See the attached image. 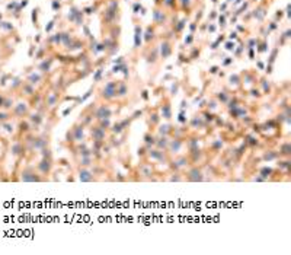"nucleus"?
Masks as SVG:
<instances>
[{
    "mask_svg": "<svg viewBox=\"0 0 291 255\" xmlns=\"http://www.w3.org/2000/svg\"><path fill=\"white\" fill-rule=\"evenodd\" d=\"M144 143H146V150L152 149L153 146H154V143H156V139H154V136L150 134V133L144 134Z\"/></svg>",
    "mask_w": 291,
    "mask_h": 255,
    "instance_id": "nucleus-12",
    "label": "nucleus"
},
{
    "mask_svg": "<svg viewBox=\"0 0 291 255\" xmlns=\"http://www.w3.org/2000/svg\"><path fill=\"white\" fill-rule=\"evenodd\" d=\"M246 114H248L246 108H243V106H240V105L233 108V110H230V115L233 117V118H243V117H246Z\"/></svg>",
    "mask_w": 291,
    "mask_h": 255,
    "instance_id": "nucleus-9",
    "label": "nucleus"
},
{
    "mask_svg": "<svg viewBox=\"0 0 291 255\" xmlns=\"http://www.w3.org/2000/svg\"><path fill=\"white\" fill-rule=\"evenodd\" d=\"M51 159H47V158H44L42 160H41V163L38 165V168L41 169V172L42 173H48L50 171H51Z\"/></svg>",
    "mask_w": 291,
    "mask_h": 255,
    "instance_id": "nucleus-11",
    "label": "nucleus"
},
{
    "mask_svg": "<svg viewBox=\"0 0 291 255\" xmlns=\"http://www.w3.org/2000/svg\"><path fill=\"white\" fill-rule=\"evenodd\" d=\"M144 153H146V147L144 149H139V156H143Z\"/></svg>",
    "mask_w": 291,
    "mask_h": 255,
    "instance_id": "nucleus-44",
    "label": "nucleus"
},
{
    "mask_svg": "<svg viewBox=\"0 0 291 255\" xmlns=\"http://www.w3.org/2000/svg\"><path fill=\"white\" fill-rule=\"evenodd\" d=\"M278 156H280V153H278V152L268 150V152H265V153H263V160H274V159H277Z\"/></svg>",
    "mask_w": 291,
    "mask_h": 255,
    "instance_id": "nucleus-19",
    "label": "nucleus"
},
{
    "mask_svg": "<svg viewBox=\"0 0 291 255\" xmlns=\"http://www.w3.org/2000/svg\"><path fill=\"white\" fill-rule=\"evenodd\" d=\"M202 118H204V121L208 124V123H213V121H214L215 117L211 114L210 111H205V112H202Z\"/></svg>",
    "mask_w": 291,
    "mask_h": 255,
    "instance_id": "nucleus-26",
    "label": "nucleus"
},
{
    "mask_svg": "<svg viewBox=\"0 0 291 255\" xmlns=\"http://www.w3.org/2000/svg\"><path fill=\"white\" fill-rule=\"evenodd\" d=\"M188 147H189V150H194L198 147V139L196 137H192L189 141H188Z\"/></svg>",
    "mask_w": 291,
    "mask_h": 255,
    "instance_id": "nucleus-31",
    "label": "nucleus"
},
{
    "mask_svg": "<svg viewBox=\"0 0 291 255\" xmlns=\"http://www.w3.org/2000/svg\"><path fill=\"white\" fill-rule=\"evenodd\" d=\"M211 147H213L214 150H220L221 147H223V141H221V140H218V139L214 140V141L211 143Z\"/></svg>",
    "mask_w": 291,
    "mask_h": 255,
    "instance_id": "nucleus-32",
    "label": "nucleus"
},
{
    "mask_svg": "<svg viewBox=\"0 0 291 255\" xmlns=\"http://www.w3.org/2000/svg\"><path fill=\"white\" fill-rule=\"evenodd\" d=\"M178 120H179V123H182V124H186V117H185V110H181V112H179V115H178Z\"/></svg>",
    "mask_w": 291,
    "mask_h": 255,
    "instance_id": "nucleus-34",
    "label": "nucleus"
},
{
    "mask_svg": "<svg viewBox=\"0 0 291 255\" xmlns=\"http://www.w3.org/2000/svg\"><path fill=\"white\" fill-rule=\"evenodd\" d=\"M176 92H178V85H173L172 86V95H176Z\"/></svg>",
    "mask_w": 291,
    "mask_h": 255,
    "instance_id": "nucleus-43",
    "label": "nucleus"
},
{
    "mask_svg": "<svg viewBox=\"0 0 291 255\" xmlns=\"http://www.w3.org/2000/svg\"><path fill=\"white\" fill-rule=\"evenodd\" d=\"M182 147H183V141H182L181 139L169 140V146H167V149H169V152H170V153H173V154L179 153Z\"/></svg>",
    "mask_w": 291,
    "mask_h": 255,
    "instance_id": "nucleus-7",
    "label": "nucleus"
},
{
    "mask_svg": "<svg viewBox=\"0 0 291 255\" xmlns=\"http://www.w3.org/2000/svg\"><path fill=\"white\" fill-rule=\"evenodd\" d=\"M99 121V127H102L104 130H108V128H111V118H102V120H98Z\"/></svg>",
    "mask_w": 291,
    "mask_h": 255,
    "instance_id": "nucleus-24",
    "label": "nucleus"
},
{
    "mask_svg": "<svg viewBox=\"0 0 291 255\" xmlns=\"http://www.w3.org/2000/svg\"><path fill=\"white\" fill-rule=\"evenodd\" d=\"M207 106H208V111H213V110H215V108H217V102L211 101V102H208V105H207Z\"/></svg>",
    "mask_w": 291,
    "mask_h": 255,
    "instance_id": "nucleus-37",
    "label": "nucleus"
},
{
    "mask_svg": "<svg viewBox=\"0 0 291 255\" xmlns=\"http://www.w3.org/2000/svg\"><path fill=\"white\" fill-rule=\"evenodd\" d=\"M255 181H256V182H263V181H267V179L263 178V177H261V175H259V177H256V178H255Z\"/></svg>",
    "mask_w": 291,
    "mask_h": 255,
    "instance_id": "nucleus-40",
    "label": "nucleus"
},
{
    "mask_svg": "<svg viewBox=\"0 0 291 255\" xmlns=\"http://www.w3.org/2000/svg\"><path fill=\"white\" fill-rule=\"evenodd\" d=\"M100 74H102V70H98V73L95 74V80H96V82L100 79Z\"/></svg>",
    "mask_w": 291,
    "mask_h": 255,
    "instance_id": "nucleus-41",
    "label": "nucleus"
},
{
    "mask_svg": "<svg viewBox=\"0 0 291 255\" xmlns=\"http://www.w3.org/2000/svg\"><path fill=\"white\" fill-rule=\"evenodd\" d=\"M159 121H160V117H159L157 112H152V114H150V124H152V125H157Z\"/></svg>",
    "mask_w": 291,
    "mask_h": 255,
    "instance_id": "nucleus-29",
    "label": "nucleus"
},
{
    "mask_svg": "<svg viewBox=\"0 0 291 255\" xmlns=\"http://www.w3.org/2000/svg\"><path fill=\"white\" fill-rule=\"evenodd\" d=\"M147 156L150 159H153V160H157V162H167L169 159H167V156H166V153L163 152V150H160V149H148L147 150Z\"/></svg>",
    "mask_w": 291,
    "mask_h": 255,
    "instance_id": "nucleus-3",
    "label": "nucleus"
},
{
    "mask_svg": "<svg viewBox=\"0 0 291 255\" xmlns=\"http://www.w3.org/2000/svg\"><path fill=\"white\" fill-rule=\"evenodd\" d=\"M207 125V123L205 121H202V117H198L195 115L194 118L191 120V127L192 128H198V127H205Z\"/></svg>",
    "mask_w": 291,
    "mask_h": 255,
    "instance_id": "nucleus-13",
    "label": "nucleus"
},
{
    "mask_svg": "<svg viewBox=\"0 0 291 255\" xmlns=\"http://www.w3.org/2000/svg\"><path fill=\"white\" fill-rule=\"evenodd\" d=\"M162 117L166 118V120H170L172 118V108H170V104H165L162 106Z\"/></svg>",
    "mask_w": 291,
    "mask_h": 255,
    "instance_id": "nucleus-14",
    "label": "nucleus"
},
{
    "mask_svg": "<svg viewBox=\"0 0 291 255\" xmlns=\"http://www.w3.org/2000/svg\"><path fill=\"white\" fill-rule=\"evenodd\" d=\"M85 139V130H83V124L82 125H74L72 128V131H68L67 133V141H72V143H74V141H82V140Z\"/></svg>",
    "mask_w": 291,
    "mask_h": 255,
    "instance_id": "nucleus-1",
    "label": "nucleus"
},
{
    "mask_svg": "<svg viewBox=\"0 0 291 255\" xmlns=\"http://www.w3.org/2000/svg\"><path fill=\"white\" fill-rule=\"evenodd\" d=\"M90 133H92V137H93V141H105L106 139V130H104L102 127L99 125H95L90 128Z\"/></svg>",
    "mask_w": 291,
    "mask_h": 255,
    "instance_id": "nucleus-6",
    "label": "nucleus"
},
{
    "mask_svg": "<svg viewBox=\"0 0 291 255\" xmlns=\"http://www.w3.org/2000/svg\"><path fill=\"white\" fill-rule=\"evenodd\" d=\"M272 173H274V169L269 168V166H263V168H261V171H259V175L263 177L265 179H268V177H271Z\"/></svg>",
    "mask_w": 291,
    "mask_h": 255,
    "instance_id": "nucleus-18",
    "label": "nucleus"
},
{
    "mask_svg": "<svg viewBox=\"0 0 291 255\" xmlns=\"http://www.w3.org/2000/svg\"><path fill=\"white\" fill-rule=\"evenodd\" d=\"M128 93V89L125 86L124 83H121L119 86H117V96H125Z\"/></svg>",
    "mask_w": 291,
    "mask_h": 255,
    "instance_id": "nucleus-23",
    "label": "nucleus"
},
{
    "mask_svg": "<svg viewBox=\"0 0 291 255\" xmlns=\"http://www.w3.org/2000/svg\"><path fill=\"white\" fill-rule=\"evenodd\" d=\"M236 106H239L237 99H233V101H230V104H229V110H233V108H236Z\"/></svg>",
    "mask_w": 291,
    "mask_h": 255,
    "instance_id": "nucleus-36",
    "label": "nucleus"
},
{
    "mask_svg": "<svg viewBox=\"0 0 291 255\" xmlns=\"http://www.w3.org/2000/svg\"><path fill=\"white\" fill-rule=\"evenodd\" d=\"M154 146H156L157 149H160V150H166L167 146H169V137H167V136H160L159 139H156Z\"/></svg>",
    "mask_w": 291,
    "mask_h": 255,
    "instance_id": "nucleus-10",
    "label": "nucleus"
},
{
    "mask_svg": "<svg viewBox=\"0 0 291 255\" xmlns=\"http://www.w3.org/2000/svg\"><path fill=\"white\" fill-rule=\"evenodd\" d=\"M73 108H74V106H70V108H67V110L63 112V115H67V114H70V112L73 111Z\"/></svg>",
    "mask_w": 291,
    "mask_h": 255,
    "instance_id": "nucleus-42",
    "label": "nucleus"
},
{
    "mask_svg": "<svg viewBox=\"0 0 291 255\" xmlns=\"http://www.w3.org/2000/svg\"><path fill=\"white\" fill-rule=\"evenodd\" d=\"M186 108V101H182L181 102V110H185Z\"/></svg>",
    "mask_w": 291,
    "mask_h": 255,
    "instance_id": "nucleus-46",
    "label": "nucleus"
},
{
    "mask_svg": "<svg viewBox=\"0 0 291 255\" xmlns=\"http://www.w3.org/2000/svg\"><path fill=\"white\" fill-rule=\"evenodd\" d=\"M117 83L115 82H109L108 85H106L104 89H102V98L104 99H112V98H115L117 96Z\"/></svg>",
    "mask_w": 291,
    "mask_h": 255,
    "instance_id": "nucleus-2",
    "label": "nucleus"
},
{
    "mask_svg": "<svg viewBox=\"0 0 291 255\" xmlns=\"http://www.w3.org/2000/svg\"><path fill=\"white\" fill-rule=\"evenodd\" d=\"M140 172H141V175H144V177H150V175H153V168L147 163H143L140 166Z\"/></svg>",
    "mask_w": 291,
    "mask_h": 255,
    "instance_id": "nucleus-17",
    "label": "nucleus"
},
{
    "mask_svg": "<svg viewBox=\"0 0 291 255\" xmlns=\"http://www.w3.org/2000/svg\"><path fill=\"white\" fill-rule=\"evenodd\" d=\"M22 175H25V177H22L24 181H39V178L37 177L35 172H24Z\"/></svg>",
    "mask_w": 291,
    "mask_h": 255,
    "instance_id": "nucleus-21",
    "label": "nucleus"
},
{
    "mask_svg": "<svg viewBox=\"0 0 291 255\" xmlns=\"http://www.w3.org/2000/svg\"><path fill=\"white\" fill-rule=\"evenodd\" d=\"M280 154L285 156V158H288V156L291 154V143L290 141H287V143L281 145V147H280Z\"/></svg>",
    "mask_w": 291,
    "mask_h": 255,
    "instance_id": "nucleus-15",
    "label": "nucleus"
},
{
    "mask_svg": "<svg viewBox=\"0 0 291 255\" xmlns=\"http://www.w3.org/2000/svg\"><path fill=\"white\" fill-rule=\"evenodd\" d=\"M92 165V156H86V158H80V166L87 168Z\"/></svg>",
    "mask_w": 291,
    "mask_h": 255,
    "instance_id": "nucleus-27",
    "label": "nucleus"
},
{
    "mask_svg": "<svg viewBox=\"0 0 291 255\" xmlns=\"http://www.w3.org/2000/svg\"><path fill=\"white\" fill-rule=\"evenodd\" d=\"M175 162H176V165L179 166V168H183V166H186L188 165V159H186V156H181L179 159H175Z\"/></svg>",
    "mask_w": 291,
    "mask_h": 255,
    "instance_id": "nucleus-28",
    "label": "nucleus"
},
{
    "mask_svg": "<svg viewBox=\"0 0 291 255\" xmlns=\"http://www.w3.org/2000/svg\"><path fill=\"white\" fill-rule=\"evenodd\" d=\"M186 179L191 182H201V181H204V173L198 168H191L186 173Z\"/></svg>",
    "mask_w": 291,
    "mask_h": 255,
    "instance_id": "nucleus-4",
    "label": "nucleus"
},
{
    "mask_svg": "<svg viewBox=\"0 0 291 255\" xmlns=\"http://www.w3.org/2000/svg\"><path fill=\"white\" fill-rule=\"evenodd\" d=\"M112 117V110L109 105H100L95 111V118L96 120H102V118H111Z\"/></svg>",
    "mask_w": 291,
    "mask_h": 255,
    "instance_id": "nucleus-5",
    "label": "nucleus"
},
{
    "mask_svg": "<svg viewBox=\"0 0 291 255\" xmlns=\"http://www.w3.org/2000/svg\"><path fill=\"white\" fill-rule=\"evenodd\" d=\"M124 130H125V128L122 127V124H121V121H119V123H115L114 125H111V131H112L114 134H117V136L121 134V133H122Z\"/></svg>",
    "mask_w": 291,
    "mask_h": 255,
    "instance_id": "nucleus-20",
    "label": "nucleus"
},
{
    "mask_svg": "<svg viewBox=\"0 0 291 255\" xmlns=\"http://www.w3.org/2000/svg\"><path fill=\"white\" fill-rule=\"evenodd\" d=\"M79 179H80L82 182H92L95 178H93V173L87 168H82L79 171Z\"/></svg>",
    "mask_w": 291,
    "mask_h": 255,
    "instance_id": "nucleus-8",
    "label": "nucleus"
},
{
    "mask_svg": "<svg viewBox=\"0 0 291 255\" xmlns=\"http://www.w3.org/2000/svg\"><path fill=\"white\" fill-rule=\"evenodd\" d=\"M259 141H258V139L255 137V136H250V134H248L246 136V140H245V145H250V146H256Z\"/></svg>",
    "mask_w": 291,
    "mask_h": 255,
    "instance_id": "nucleus-25",
    "label": "nucleus"
},
{
    "mask_svg": "<svg viewBox=\"0 0 291 255\" xmlns=\"http://www.w3.org/2000/svg\"><path fill=\"white\" fill-rule=\"evenodd\" d=\"M141 115H143V111H141V110H137V111H135V112L133 114V115H131V118L134 120V118H139V117H141Z\"/></svg>",
    "mask_w": 291,
    "mask_h": 255,
    "instance_id": "nucleus-38",
    "label": "nucleus"
},
{
    "mask_svg": "<svg viewBox=\"0 0 291 255\" xmlns=\"http://www.w3.org/2000/svg\"><path fill=\"white\" fill-rule=\"evenodd\" d=\"M31 120H32L35 124H39V123L42 121V118H41V115H38V114H37V115H32V118H31Z\"/></svg>",
    "mask_w": 291,
    "mask_h": 255,
    "instance_id": "nucleus-35",
    "label": "nucleus"
},
{
    "mask_svg": "<svg viewBox=\"0 0 291 255\" xmlns=\"http://www.w3.org/2000/svg\"><path fill=\"white\" fill-rule=\"evenodd\" d=\"M217 99H218L220 102H223V104H226V102L229 101V96L226 95L224 92H220V93H217Z\"/></svg>",
    "mask_w": 291,
    "mask_h": 255,
    "instance_id": "nucleus-33",
    "label": "nucleus"
},
{
    "mask_svg": "<svg viewBox=\"0 0 291 255\" xmlns=\"http://www.w3.org/2000/svg\"><path fill=\"white\" fill-rule=\"evenodd\" d=\"M170 181H182V178L179 177V173H173V177H170Z\"/></svg>",
    "mask_w": 291,
    "mask_h": 255,
    "instance_id": "nucleus-39",
    "label": "nucleus"
},
{
    "mask_svg": "<svg viewBox=\"0 0 291 255\" xmlns=\"http://www.w3.org/2000/svg\"><path fill=\"white\" fill-rule=\"evenodd\" d=\"M189 156H191L192 162H198L201 158H202V152H201L200 147H196L194 150H189Z\"/></svg>",
    "mask_w": 291,
    "mask_h": 255,
    "instance_id": "nucleus-16",
    "label": "nucleus"
},
{
    "mask_svg": "<svg viewBox=\"0 0 291 255\" xmlns=\"http://www.w3.org/2000/svg\"><path fill=\"white\" fill-rule=\"evenodd\" d=\"M157 131H159V134H160V136H167L169 133H170V125H169V124L159 125Z\"/></svg>",
    "mask_w": 291,
    "mask_h": 255,
    "instance_id": "nucleus-22",
    "label": "nucleus"
},
{
    "mask_svg": "<svg viewBox=\"0 0 291 255\" xmlns=\"http://www.w3.org/2000/svg\"><path fill=\"white\" fill-rule=\"evenodd\" d=\"M141 96H143L144 101H147V99H148V95H147V92H146V91L143 92V95H141Z\"/></svg>",
    "mask_w": 291,
    "mask_h": 255,
    "instance_id": "nucleus-45",
    "label": "nucleus"
},
{
    "mask_svg": "<svg viewBox=\"0 0 291 255\" xmlns=\"http://www.w3.org/2000/svg\"><path fill=\"white\" fill-rule=\"evenodd\" d=\"M252 95H253V96H259V93H258V91H252Z\"/></svg>",
    "mask_w": 291,
    "mask_h": 255,
    "instance_id": "nucleus-47",
    "label": "nucleus"
},
{
    "mask_svg": "<svg viewBox=\"0 0 291 255\" xmlns=\"http://www.w3.org/2000/svg\"><path fill=\"white\" fill-rule=\"evenodd\" d=\"M291 166V162L288 160V159H285V160H280L278 162V168L280 169H285V171H288Z\"/></svg>",
    "mask_w": 291,
    "mask_h": 255,
    "instance_id": "nucleus-30",
    "label": "nucleus"
}]
</instances>
